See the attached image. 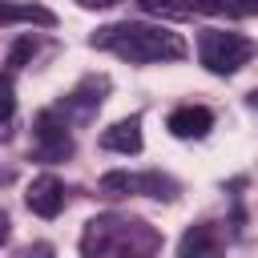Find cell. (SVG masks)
I'll list each match as a JSON object with an SVG mask.
<instances>
[{
	"instance_id": "6da1fadb",
	"label": "cell",
	"mask_w": 258,
	"mask_h": 258,
	"mask_svg": "<svg viewBox=\"0 0 258 258\" xmlns=\"http://www.w3.org/2000/svg\"><path fill=\"white\" fill-rule=\"evenodd\" d=\"M89 44L105 48V52H117L121 60H133V64H157V60H181L185 56L181 32H169L161 24H141V20L105 24L89 36Z\"/></svg>"
},
{
	"instance_id": "7a4b0ae2",
	"label": "cell",
	"mask_w": 258,
	"mask_h": 258,
	"mask_svg": "<svg viewBox=\"0 0 258 258\" xmlns=\"http://www.w3.org/2000/svg\"><path fill=\"white\" fill-rule=\"evenodd\" d=\"M157 246L161 238L149 222L121 218V214H97L85 222V234H81L85 258H153Z\"/></svg>"
},
{
	"instance_id": "3957f363",
	"label": "cell",
	"mask_w": 258,
	"mask_h": 258,
	"mask_svg": "<svg viewBox=\"0 0 258 258\" xmlns=\"http://www.w3.org/2000/svg\"><path fill=\"white\" fill-rule=\"evenodd\" d=\"M254 40L250 36H242V32H222V28H206L202 36H198V60L210 69V73H218V77H230V73H238L242 64H250L254 60Z\"/></svg>"
},
{
	"instance_id": "277c9868",
	"label": "cell",
	"mask_w": 258,
	"mask_h": 258,
	"mask_svg": "<svg viewBox=\"0 0 258 258\" xmlns=\"http://www.w3.org/2000/svg\"><path fill=\"white\" fill-rule=\"evenodd\" d=\"M32 153L40 161H64V157H73V133H69V121L56 109L36 113V121H32Z\"/></svg>"
},
{
	"instance_id": "5b68a950",
	"label": "cell",
	"mask_w": 258,
	"mask_h": 258,
	"mask_svg": "<svg viewBox=\"0 0 258 258\" xmlns=\"http://www.w3.org/2000/svg\"><path fill=\"white\" fill-rule=\"evenodd\" d=\"M105 93H109V77H85V81L56 105V113H60L64 121H89V117L97 113V105L105 101Z\"/></svg>"
},
{
	"instance_id": "8992f818",
	"label": "cell",
	"mask_w": 258,
	"mask_h": 258,
	"mask_svg": "<svg viewBox=\"0 0 258 258\" xmlns=\"http://www.w3.org/2000/svg\"><path fill=\"white\" fill-rule=\"evenodd\" d=\"M24 202H28V210L36 218H56L64 210V181L56 173H40V177H32Z\"/></svg>"
},
{
	"instance_id": "52a82bcc",
	"label": "cell",
	"mask_w": 258,
	"mask_h": 258,
	"mask_svg": "<svg viewBox=\"0 0 258 258\" xmlns=\"http://www.w3.org/2000/svg\"><path fill=\"white\" fill-rule=\"evenodd\" d=\"M177 258H222V234H218V226H210V222L189 226L181 234V242H177Z\"/></svg>"
},
{
	"instance_id": "ba28073f",
	"label": "cell",
	"mask_w": 258,
	"mask_h": 258,
	"mask_svg": "<svg viewBox=\"0 0 258 258\" xmlns=\"http://www.w3.org/2000/svg\"><path fill=\"white\" fill-rule=\"evenodd\" d=\"M165 125H169L173 137L189 141V137H206V133L214 129V113H210L206 105H177V109L169 113Z\"/></svg>"
},
{
	"instance_id": "9c48e42d",
	"label": "cell",
	"mask_w": 258,
	"mask_h": 258,
	"mask_svg": "<svg viewBox=\"0 0 258 258\" xmlns=\"http://www.w3.org/2000/svg\"><path fill=\"white\" fill-rule=\"evenodd\" d=\"M101 145L109 149V153H141V117H125V121H117V125H109L105 133H101Z\"/></svg>"
},
{
	"instance_id": "30bf717a",
	"label": "cell",
	"mask_w": 258,
	"mask_h": 258,
	"mask_svg": "<svg viewBox=\"0 0 258 258\" xmlns=\"http://www.w3.org/2000/svg\"><path fill=\"white\" fill-rule=\"evenodd\" d=\"M0 24H40V28H52L56 16L40 4H8L0 0Z\"/></svg>"
},
{
	"instance_id": "8fae6325",
	"label": "cell",
	"mask_w": 258,
	"mask_h": 258,
	"mask_svg": "<svg viewBox=\"0 0 258 258\" xmlns=\"http://www.w3.org/2000/svg\"><path fill=\"white\" fill-rule=\"evenodd\" d=\"M137 194H149V198L173 202V198H177V181H173L169 173H157V169H149V173H137Z\"/></svg>"
},
{
	"instance_id": "7c38bea8",
	"label": "cell",
	"mask_w": 258,
	"mask_h": 258,
	"mask_svg": "<svg viewBox=\"0 0 258 258\" xmlns=\"http://www.w3.org/2000/svg\"><path fill=\"white\" fill-rule=\"evenodd\" d=\"M101 194L105 198H125V194H137V173H125V169H113L101 177Z\"/></svg>"
},
{
	"instance_id": "4fadbf2b",
	"label": "cell",
	"mask_w": 258,
	"mask_h": 258,
	"mask_svg": "<svg viewBox=\"0 0 258 258\" xmlns=\"http://www.w3.org/2000/svg\"><path fill=\"white\" fill-rule=\"evenodd\" d=\"M137 8H141L145 16H165V20H177V16L189 12L185 0H137Z\"/></svg>"
},
{
	"instance_id": "5bb4252c",
	"label": "cell",
	"mask_w": 258,
	"mask_h": 258,
	"mask_svg": "<svg viewBox=\"0 0 258 258\" xmlns=\"http://www.w3.org/2000/svg\"><path fill=\"white\" fill-rule=\"evenodd\" d=\"M12 121H16V97H12V85L4 77L0 81V141L12 137Z\"/></svg>"
},
{
	"instance_id": "9a60e30c",
	"label": "cell",
	"mask_w": 258,
	"mask_h": 258,
	"mask_svg": "<svg viewBox=\"0 0 258 258\" xmlns=\"http://www.w3.org/2000/svg\"><path fill=\"white\" fill-rule=\"evenodd\" d=\"M36 52V40L32 36H20L16 44H12V52H8V73H16V69H24V60Z\"/></svg>"
},
{
	"instance_id": "2e32d148",
	"label": "cell",
	"mask_w": 258,
	"mask_h": 258,
	"mask_svg": "<svg viewBox=\"0 0 258 258\" xmlns=\"http://www.w3.org/2000/svg\"><path fill=\"white\" fill-rule=\"evenodd\" d=\"M185 4H189V12H206V16L230 12V0H185Z\"/></svg>"
},
{
	"instance_id": "e0dca14e",
	"label": "cell",
	"mask_w": 258,
	"mask_h": 258,
	"mask_svg": "<svg viewBox=\"0 0 258 258\" xmlns=\"http://www.w3.org/2000/svg\"><path fill=\"white\" fill-rule=\"evenodd\" d=\"M230 12L234 16H250V12H258V0H230Z\"/></svg>"
},
{
	"instance_id": "ac0fdd59",
	"label": "cell",
	"mask_w": 258,
	"mask_h": 258,
	"mask_svg": "<svg viewBox=\"0 0 258 258\" xmlns=\"http://www.w3.org/2000/svg\"><path fill=\"white\" fill-rule=\"evenodd\" d=\"M20 258H52V246H48V242H36V246H28Z\"/></svg>"
},
{
	"instance_id": "d6986e66",
	"label": "cell",
	"mask_w": 258,
	"mask_h": 258,
	"mask_svg": "<svg viewBox=\"0 0 258 258\" xmlns=\"http://www.w3.org/2000/svg\"><path fill=\"white\" fill-rule=\"evenodd\" d=\"M81 8H113V4H121V0H77Z\"/></svg>"
},
{
	"instance_id": "ffe728a7",
	"label": "cell",
	"mask_w": 258,
	"mask_h": 258,
	"mask_svg": "<svg viewBox=\"0 0 258 258\" xmlns=\"http://www.w3.org/2000/svg\"><path fill=\"white\" fill-rule=\"evenodd\" d=\"M8 230H12V226H8V214H4V210H0V246H4V242H8Z\"/></svg>"
},
{
	"instance_id": "44dd1931",
	"label": "cell",
	"mask_w": 258,
	"mask_h": 258,
	"mask_svg": "<svg viewBox=\"0 0 258 258\" xmlns=\"http://www.w3.org/2000/svg\"><path fill=\"white\" fill-rule=\"evenodd\" d=\"M246 101H250V109H258V89H254V93H250Z\"/></svg>"
},
{
	"instance_id": "7402d4cb",
	"label": "cell",
	"mask_w": 258,
	"mask_h": 258,
	"mask_svg": "<svg viewBox=\"0 0 258 258\" xmlns=\"http://www.w3.org/2000/svg\"><path fill=\"white\" fill-rule=\"evenodd\" d=\"M0 181H4V169H0Z\"/></svg>"
}]
</instances>
